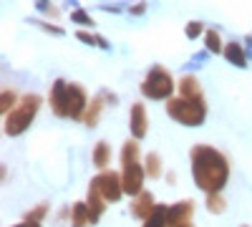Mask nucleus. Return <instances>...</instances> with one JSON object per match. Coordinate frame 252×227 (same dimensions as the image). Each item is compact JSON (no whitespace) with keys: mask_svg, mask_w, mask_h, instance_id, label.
<instances>
[{"mask_svg":"<svg viewBox=\"0 0 252 227\" xmlns=\"http://www.w3.org/2000/svg\"><path fill=\"white\" fill-rule=\"evenodd\" d=\"M35 109H38V98H35V96H28V98H26V106L20 109L18 114L8 116L5 131H8V134H20V131L26 129V124L31 121V116L35 114Z\"/></svg>","mask_w":252,"mask_h":227,"instance_id":"nucleus-4","label":"nucleus"},{"mask_svg":"<svg viewBox=\"0 0 252 227\" xmlns=\"http://www.w3.org/2000/svg\"><path fill=\"white\" fill-rule=\"evenodd\" d=\"M207 46L212 51H220V43H217V33H207Z\"/></svg>","mask_w":252,"mask_h":227,"instance_id":"nucleus-9","label":"nucleus"},{"mask_svg":"<svg viewBox=\"0 0 252 227\" xmlns=\"http://www.w3.org/2000/svg\"><path fill=\"white\" fill-rule=\"evenodd\" d=\"M169 114L177 116L184 124L197 127V124L204 119V106L199 104V101H194V104H189V101H174V104H169Z\"/></svg>","mask_w":252,"mask_h":227,"instance_id":"nucleus-2","label":"nucleus"},{"mask_svg":"<svg viewBox=\"0 0 252 227\" xmlns=\"http://www.w3.org/2000/svg\"><path fill=\"white\" fill-rule=\"evenodd\" d=\"M172 78L166 76L161 68H154L152 73H149V78H146V84H144V94L146 96H152V98H161V96H166L172 91Z\"/></svg>","mask_w":252,"mask_h":227,"instance_id":"nucleus-3","label":"nucleus"},{"mask_svg":"<svg viewBox=\"0 0 252 227\" xmlns=\"http://www.w3.org/2000/svg\"><path fill=\"white\" fill-rule=\"evenodd\" d=\"M18 227H38L35 222H31V225H18Z\"/></svg>","mask_w":252,"mask_h":227,"instance_id":"nucleus-12","label":"nucleus"},{"mask_svg":"<svg viewBox=\"0 0 252 227\" xmlns=\"http://www.w3.org/2000/svg\"><path fill=\"white\" fill-rule=\"evenodd\" d=\"M227 58L235 61L237 66H245V56H242V51H240L237 43H229V46H227Z\"/></svg>","mask_w":252,"mask_h":227,"instance_id":"nucleus-6","label":"nucleus"},{"mask_svg":"<svg viewBox=\"0 0 252 227\" xmlns=\"http://www.w3.org/2000/svg\"><path fill=\"white\" fill-rule=\"evenodd\" d=\"M134 157H136V152H134ZM134 157L129 159L124 154V162H126V179H124V190L126 192H139V187H141V172H139V164L134 162Z\"/></svg>","mask_w":252,"mask_h":227,"instance_id":"nucleus-5","label":"nucleus"},{"mask_svg":"<svg viewBox=\"0 0 252 227\" xmlns=\"http://www.w3.org/2000/svg\"><path fill=\"white\" fill-rule=\"evenodd\" d=\"M187 33H189V35H197V33H199V26H189Z\"/></svg>","mask_w":252,"mask_h":227,"instance_id":"nucleus-11","label":"nucleus"},{"mask_svg":"<svg viewBox=\"0 0 252 227\" xmlns=\"http://www.w3.org/2000/svg\"><path fill=\"white\" fill-rule=\"evenodd\" d=\"M134 134L136 136L144 134V109L141 106H134Z\"/></svg>","mask_w":252,"mask_h":227,"instance_id":"nucleus-7","label":"nucleus"},{"mask_svg":"<svg viewBox=\"0 0 252 227\" xmlns=\"http://www.w3.org/2000/svg\"><path fill=\"white\" fill-rule=\"evenodd\" d=\"M161 215H164V210L159 207V210H157V215L149 220V225H146V227H164V222H161Z\"/></svg>","mask_w":252,"mask_h":227,"instance_id":"nucleus-8","label":"nucleus"},{"mask_svg":"<svg viewBox=\"0 0 252 227\" xmlns=\"http://www.w3.org/2000/svg\"><path fill=\"white\" fill-rule=\"evenodd\" d=\"M194 177L199 182V187L217 192L227 179V164L212 149H204V147L194 149Z\"/></svg>","mask_w":252,"mask_h":227,"instance_id":"nucleus-1","label":"nucleus"},{"mask_svg":"<svg viewBox=\"0 0 252 227\" xmlns=\"http://www.w3.org/2000/svg\"><path fill=\"white\" fill-rule=\"evenodd\" d=\"M96 162H98V164H103V162H106V147H103V144H101V147H98V152H96Z\"/></svg>","mask_w":252,"mask_h":227,"instance_id":"nucleus-10","label":"nucleus"}]
</instances>
